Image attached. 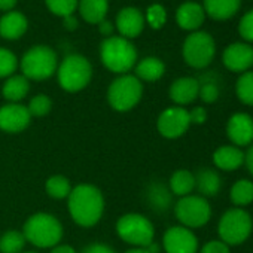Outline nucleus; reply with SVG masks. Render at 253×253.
Here are the masks:
<instances>
[{"instance_id":"8","label":"nucleus","mask_w":253,"mask_h":253,"mask_svg":"<svg viewBox=\"0 0 253 253\" xmlns=\"http://www.w3.org/2000/svg\"><path fill=\"white\" fill-rule=\"evenodd\" d=\"M253 220L250 214L240 207H232L226 210L217 223L219 240H222L228 246L243 244L252 234Z\"/></svg>"},{"instance_id":"33","label":"nucleus","mask_w":253,"mask_h":253,"mask_svg":"<svg viewBox=\"0 0 253 253\" xmlns=\"http://www.w3.org/2000/svg\"><path fill=\"white\" fill-rule=\"evenodd\" d=\"M17 69H18L17 55L8 48L0 46V79H8L9 76L15 75Z\"/></svg>"},{"instance_id":"5","label":"nucleus","mask_w":253,"mask_h":253,"mask_svg":"<svg viewBox=\"0 0 253 253\" xmlns=\"http://www.w3.org/2000/svg\"><path fill=\"white\" fill-rule=\"evenodd\" d=\"M143 97V84L134 75H119L107 88L109 106L121 113L133 110Z\"/></svg>"},{"instance_id":"27","label":"nucleus","mask_w":253,"mask_h":253,"mask_svg":"<svg viewBox=\"0 0 253 253\" xmlns=\"http://www.w3.org/2000/svg\"><path fill=\"white\" fill-rule=\"evenodd\" d=\"M171 191L161 182H154L146 189V198L152 210L166 211L171 206Z\"/></svg>"},{"instance_id":"30","label":"nucleus","mask_w":253,"mask_h":253,"mask_svg":"<svg viewBox=\"0 0 253 253\" xmlns=\"http://www.w3.org/2000/svg\"><path fill=\"white\" fill-rule=\"evenodd\" d=\"M26 243L23 231L9 229L0 235V253H23Z\"/></svg>"},{"instance_id":"45","label":"nucleus","mask_w":253,"mask_h":253,"mask_svg":"<svg viewBox=\"0 0 253 253\" xmlns=\"http://www.w3.org/2000/svg\"><path fill=\"white\" fill-rule=\"evenodd\" d=\"M17 2H18V0H0V11H3V12L14 11Z\"/></svg>"},{"instance_id":"40","label":"nucleus","mask_w":253,"mask_h":253,"mask_svg":"<svg viewBox=\"0 0 253 253\" xmlns=\"http://www.w3.org/2000/svg\"><path fill=\"white\" fill-rule=\"evenodd\" d=\"M81 253H116L113 247L104 244V243H92L88 244L86 247H84V250Z\"/></svg>"},{"instance_id":"25","label":"nucleus","mask_w":253,"mask_h":253,"mask_svg":"<svg viewBox=\"0 0 253 253\" xmlns=\"http://www.w3.org/2000/svg\"><path fill=\"white\" fill-rule=\"evenodd\" d=\"M30 91V81L23 75H12L9 76L3 86H2V95L8 103H20L27 97Z\"/></svg>"},{"instance_id":"41","label":"nucleus","mask_w":253,"mask_h":253,"mask_svg":"<svg viewBox=\"0 0 253 253\" xmlns=\"http://www.w3.org/2000/svg\"><path fill=\"white\" fill-rule=\"evenodd\" d=\"M97 26H98L100 33H101L103 36H106V38H110V36H112V33H113V30H115V26H113L110 21H107V20L101 21V23H100V24H97Z\"/></svg>"},{"instance_id":"23","label":"nucleus","mask_w":253,"mask_h":253,"mask_svg":"<svg viewBox=\"0 0 253 253\" xmlns=\"http://www.w3.org/2000/svg\"><path fill=\"white\" fill-rule=\"evenodd\" d=\"M134 70L140 82H157L164 76L166 64L157 57H146L134 66Z\"/></svg>"},{"instance_id":"42","label":"nucleus","mask_w":253,"mask_h":253,"mask_svg":"<svg viewBox=\"0 0 253 253\" xmlns=\"http://www.w3.org/2000/svg\"><path fill=\"white\" fill-rule=\"evenodd\" d=\"M63 26H64L69 32H75V30L79 27V23H78V20H76L73 15H69V17H64Z\"/></svg>"},{"instance_id":"9","label":"nucleus","mask_w":253,"mask_h":253,"mask_svg":"<svg viewBox=\"0 0 253 253\" xmlns=\"http://www.w3.org/2000/svg\"><path fill=\"white\" fill-rule=\"evenodd\" d=\"M174 214L182 226L189 229L201 228L210 220L211 207L207 198L191 194L179 198V201L174 204Z\"/></svg>"},{"instance_id":"35","label":"nucleus","mask_w":253,"mask_h":253,"mask_svg":"<svg viewBox=\"0 0 253 253\" xmlns=\"http://www.w3.org/2000/svg\"><path fill=\"white\" fill-rule=\"evenodd\" d=\"M145 21L149 24L151 29L154 30H160L161 27H164L166 21H167V12L166 8L160 3H154L146 9V15H145Z\"/></svg>"},{"instance_id":"1","label":"nucleus","mask_w":253,"mask_h":253,"mask_svg":"<svg viewBox=\"0 0 253 253\" xmlns=\"http://www.w3.org/2000/svg\"><path fill=\"white\" fill-rule=\"evenodd\" d=\"M104 195L91 183L75 186L67 197V210L72 220L82 226L91 228L97 225L104 214Z\"/></svg>"},{"instance_id":"36","label":"nucleus","mask_w":253,"mask_h":253,"mask_svg":"<svg viewBox=\"0 0 253 253\" xmlns=\"http://www.w3.org/2000/svg\"><path fill=\"white\" fill-rule=\"evenodd\" d=\"M198 97H200L204 103L211 104V103H214V101L219 98V86H217L214 82H204V84H200Z\"/></svg>"},{"instance_id":"6","label":"nucleus","mask_w":253,"mask_h":253,"mask_svg":"<svg viewBox=\"0 0 253 253\" xmlns=\"http://www.w3.org/2000/svg\"><path fill=\"white\" fill-rule=\"evenodd\" d=\"M57 52L46 45L32 46L21 58L20 69L29 81H46L57 73Z\"/></svg>"},{"instance_id":"11","label":"nucleus","mask_w":253,"mask_h":253,"mask_svg":"<svg viewBox=\"0 0 253 253\" xmlns=\"http://www.w3.org/2000/svg\"><path fill=\"white\" fill-rule=\"evenodd\" d=\"M191 126L189 112L180 106H171L164 109L157 119L158 133L170 140L182 137Z\"/></svg>"},{"instance_id":"22","label":"nucleus","mask_w":253,"mask_h":253,"mask_svg":"<svg viewBox=\"0 0 253 253\" xmlns=\"http://www.w3.org/2000/svg\"><path fill=\"white\" fill-rule=\"evenodd\" d=\"M222 180L220 176L216 170L213 169H201L195 174V189L200 192L198 195L207 198V197H214L220 191Z\"/></svg>"},{"instance_id":"43","label":"nucleus","mask_w":253,"mask_h":253,"mask_svg":"<svg viewBox=\"0 0 253 253\" xmlns=\"http://www.w3.org/2000/svg\"><path fill=\"white\" fill-rule=\"evenodd\" d=\"M49 253H76V250L70 244H57L51 249Z\"/></svg>"},{"instance_id":"4","label":"nucleus","mask_w":253,"mask_h":253,"mask_svg":"<svg viewBox=\"0 0 253 253\" xmlns=\"http://www.w3.org/2000/svg\"><path fill=\"white\" fill-rule=\"evenodd\" d=\"M58 85L66 92H79L86 88L92 79V66L88 58L81 54H70L58 63Z\"/></svg>"},{"instance_id":"29","label":"nucleus","mask_w":253,"mask_h":253,"mask_svg":"<svg viewBox=\"0 0 253 253\" xmlns=\"http://www.w3.org/2000/svg\"><path fill=\"white\" fill-rule=\"evenodd\" d=\"M73 186L70 180L63 174H54L45 182V192L54 200H64L70 195Z\"/></svg>"},{"instance_id":"18","label":"nucleus","mask_w":253,"mask_h":253,"mask_svg":"<svg viewBox=\"0 0 253 253\" xmlns=\"http://www.w3.org/2000/svg\"><path fill=\"white\" fill-rule=\"evenodd\" d=\"M206 18V12L201 5L195 2H185L176 11V23L180 29L188 32L198 30Z\"/></svg>"},{"instance_id":"38","label":"nucleus","mask_w":253,"mask_h":253,"mask_svg":"<svg viewBox=\"0 0 253 253\" xmlns=\"http://www.w3.org/2000/svg\"><path fill=\"white\" fill-rule=\"evenodd\" d=\"M200 253H231V252H229V246L225 244L222 240H210L201 247Z\"/></svg>"},{"instance_id":"28","label":"nucleus","mask_w":253,"mask_h":253,"mask_svg":"<svg viewBox=\"0 0 253 253\" xmlns=\"http://www.w3.org/2000/svg\"><path fill=\"white\" fill-rule=\"evenodd\" d=\"M229 200L235 207H246L253 203V182L247 179L237 180L229 191Z\"/></svg>"},{"instance_id":"47","label":"nucleus","mask_w":253,"mask_h":253,"mask_svg":"<svg viewBox=\"0 0 253 253\" xmlns=\"http://www.w3.org/2000/svg\"><path fill=\"white\" fill-rule=\"evenodd\" d=\"M23 253H36V252H23Z\"/></svg>"},{"instance_id":"32","label":"nucleus","mask_w":253,"mask_h":253,"mask_svg":"<svg viewBox=\"0 0 253 253\" xmlns=\"http://www.w3.org/2000/svg\"><path fill=\"white\" fill-rule=\"evenodd\" d=\"M52 109V100L46 94H36L30 98L27 104V110L32 115V118H42L46 116Z\"/></svg>"},{"instance_id":"19","label":"nucleus","mask_w":253,"mask_h":253,"mask_svg":"<svg viewBox=\"0 0 253 253\" xmlns=\"http://www.w3.org/2000/svg\"><path fill=\"white\" fill-rule=\"evenodd\" d=\"M29 29L27 17L18 11L6 12L0 18V36L8 41H17L26 35Z\"/></svg>"},{"instance_id":"21","label":"nucleus","mask_w":253,"mask_h":253,"mask_svg":"<svg viewBox=\"0 0 253 253\" xmlns=\"http://www.w3.org/2000/svg\"><path fill=\"white\" fill-rule=\"evenodd\" d=\"M241 5V0H204V12L216 20V21H225L234 17Z\"/></svg>"},{"instance_id":"20","label":"nucleus","mask_w":253,"mask_h":253,"mask_svg":"<svg viewBox=\"0 0 253 253\" xmlns=\"http://www.w3.org/2000/svg\"><path fill=\"white\" fill-rule=\"evenodd\" d=\"M213 164L222 171L238 170L244 164V152L234 145L220 146L213 154Z\"/></svg>"},{"instance_id":"3","label":"nucleus","mask_w":253,"mask_h":253,"mask_svg":"<svg viewBox=\"0 0 253 253\" xmlns=\"http://www.w3.org/2000/svg\"><path fill=\"white\" fill-rule=\"evenodd\" d=\"M100 58L109 72L126 75L137 64V49L128 39L110 36L100 45Z\"/></svg>"},{"instance_id":"26","label":"nucleus","mask_w":253,"mask_h":253,"mask_svg":"<svg viewBox=\"0 0 253 253\" xmlns=\"http://www.w3.org/2000/svg\"><path fill=\"white\" fill-rule=\"evenodd\" d=\"M169 189L179 198L191 195L195 189V174L186 169L176 170L169 180Z\"/></svg>"},{"instance_id":"14","label":"nucleus","mask_w":253,"mask_h":253,"mask_svg":"<svg viewBox=\"0 0 253 253\" xmlns=\"http://www.w3.org/2000/svg\"><path fill=\"white\" fill-rule=\"evenodd\" d=\"M226 134L231 143L237 148L252 145L253 143V118L244 112L231 115L226 124Z\"/></svg>"},{"instance_id":"17","label":"nucleus","mask_w":253,"mask_h":253,"mask_svg":"<svg viewBox=\"0 0 253 253\" xmlns=\"http://www.w3.org/2000/svg\"><path fill=\"white\" fill-rule=\"evenodd\" d=\"M198 92H200L198 79L191 78V76H183V78L176 79L171 84L169 95L176 106L183 107V106L195 101L198 98Z\"/></svg>"},{"instance_id":"24","label":"nucleus","mask_w":253,"mask_h":253,"mask_svg":"<svg viewBox=\"0 0 253 253\" xmlns=\"http://www.w3.org/2000/svg\"><path fill=\"white\" fill-rule=\"evenodd\" d=\"M78 9L81 17L88 24H100L106 20L109 11V0H79Z\"/></svg>"},{"instance_id":"15","label":"nucleus","mask_w":253,"mask_h":253,"mask_svg":"<svg viewBox=\"0 0 253 253\" xmlns=\"http://www.w3.org/2000/svg\"><path fill=\"white\" fill-rule=\"evenodd\" d=\"M223 66L235 73H244L253 66V48L249 43L235 42L225 48L222 55Z\"/></svg>"},{"instance_id":"2","label":"nucleus","mask_w":253,"mask_h":253,"mask_svg":"<svg viewBox=\"0 0 253 253\" xmlns=\"http://www.w3.org/2000/svg\"><path fill=\"white\" fill-rule=\"evenodd\" d=\"M26 240L39 249H52L60 244L64 229L57 216L46 211L33 213L23 226Z\"/></svg>"},{"instance_id":"10","label":"nucleus","mask_w":253,"mask_h":253,"mask_svg":"<svg viewBox=\"0 0 253 253\" xmlns=\"http://www.w3.org/2000/svg\"><path fill=\"white\" fill-rule=\"evenodd\" d=\"M216 54L214 39L206 32H192L183 42L182 55L188 66L194 69L207 67Z\"/></svg>"},{"instance_id":"39","label":"nucleus","mask_w":253,"mask_h":253,"mask_svg":"<svg viewBox=\"0 0 253 253\" xmlns=\"http://www.w3.org/2000/svg\"><path fill=\"white\" fill-rule=\"evenodd\" d=\"M189 112V121H191V125L195 124V125H203L206 121H207V110L201 106H197L194 107L192 110H188Z\"/></svg>"},{"instance_id":"7","label":"nucleus","mask_w":253,"mask_h":253,"mask_svg":"<svg viewBox=\"0 0 253 253\" xmlns=\"http://www.w3.org/2000/svg\"><path fill=\"white\" fill-rule=\"evenodd\" d=\"M116 234L121 240L133 247H146L155 240V226L149 217L142 213H125L115 225Z\"/></svg>"},{"instance_id":"34","label":"nucleus","mask_w":253,"mask_h":253,"mask_svg":"<svg viewBox=\"0 0 253 253\" xmlns=\"http://www.w3.org/2000/svg\"><path fill=\"white\" fill-rule=\"evenodd\" d=\"M79 0H45L46 8L57 17H69L78 9Z\"/></svg>"},{"instance_id":"46","label":"nucleus","mask_w":253,"mask_h":253,"mask_svg":"<svg viewBox=\"0 0 253 253\" xmlns=\"http://www.w3.org/2000/svg\"><path fill=\"white\" fill-rule=\"evenodd\" d=\"M124 253H149L146 247H131L128 250H125Z\"/></svg>"},{"instance_id":"31","label":"nucleus","mask_w":253,"mask_h":253,"mask_svg":"<svg viewBox=\"0 0 253 253\" xmlns=\"http://www.w3.org/2000/svg\"><path fill=\"white\" fill-rule=\"evenodd\" d=\"M235 92L243 104L253 106V72L247 70L241 73L235 85Z\"/></svg>"},{"instance_id":"13","label":"nucleus","mask_w":253,"mask_h":253,"mask_svg":"<svg viewBox=\"0 0 253 253\" xmlns=\"http://www.w3.org/2000/svg\"><path fill=\"white\" fill-rule=\"evenodd\" d=\"M32 115L27 106L21 103H8L0 106V130L8 134H18L29 128Z\"/></svg>"},{"instance_id":"12","label":"nucleus","mask_w":253,"mask_h":253,"mask_svg":"<svg viewBox=\"0 0 253 253\" xmlns=\"http://www.w3.org/2000/svg\"><path fill=\"white\" fill-rule=\"evenodd\" d=\"M163 249L166 253H198V238L192 229L174 225L164 232Z\"/></svg>"},{"instance_id":"16","label":"nucleus","mask_w":253,"mask_h":253,"mask_svg":"<svg viewBox=\"0 0 253 253\" xmlns=\"http://www.w3.org/2000/svg\"><path fill=\"white\" fill-rule=\"evenodd\" d=\"M115 27L119 32L121 38L134 39L142 35L145 29V15L140 9L134 6H126L121 9L115 20Z\"/></svg>"},{"instance_id":"44","label":"nucleus","mask_w":253,"mask_h":253,"mask_svg":"<svg viewBox=\"0 0 253 253\" xmlns=\"http://www.w3.org/2000/svg\"><path fill=\"white\" fill-rule=\"evenodd\" d=\"M244 164L247 167V170L250 171V174L253 176V145L249 148V151L244 154Z\"/></svg>"},{"instance_id":"37","label":"nucleus","mask_w":253,"mask_h":253,"mask_svg":"<svg viewBox=\"0 0 253 253\" xmlns=\"http://www.w3.org/2000/svg\"><path fill=\"white\" fill-rule=\"evenodd\" d=\"M238 32L246 42H253V9L243 15L238 24Z\"/></svg>"}]
</instances>
